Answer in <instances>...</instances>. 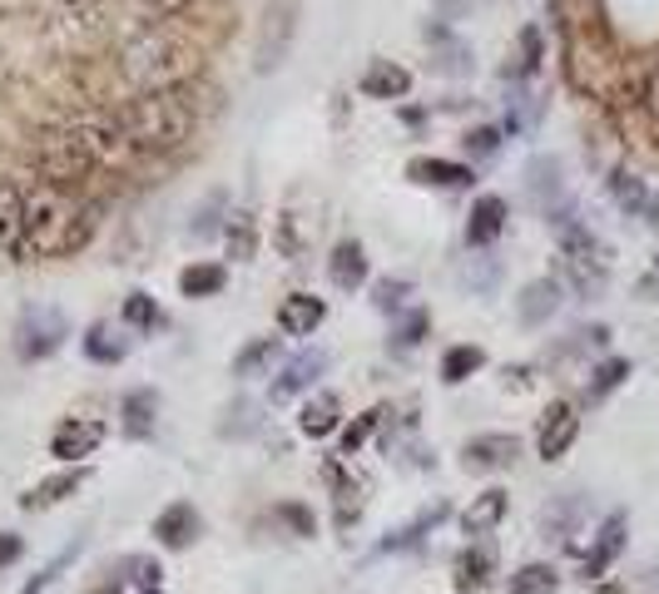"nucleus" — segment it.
I'll return each instance as SVG.
<instances>
[{"label":"nucleus","instance_id":"f257e3e1","mask_svg":"<svg viewBox=\"0 0 659 594\" xmlns=\"http://www.w3.org/2000/svg\"><path fill=\"white\" fill-rule=\"evenodd\" d=\"M105 204L85 189L65 184H35L25 189V238H31V263L35 258H75L89 248V238L99 233Z\"/></svg>","mask_w":659,"mask_h":594},{"label":"nucleus","instance_id":"f03ea898","mask_svg":"<svg viewBox=\"0 0 659 594\" xmlns=\"http://www.w3.org/2000/svg\"><path fill=\"white\" fill-rule=\"evenodd\" d=\"M204 70V54L194 40H184L169 25H149L140 31L124 50H119V75L134 95H154V89H189Z\"/></svg>","mask_w":659,"mask_h":594},{"label":"nucleus","instance_id":"7ed1b4c3","mask_svg":"<svg viewBox=\"0 0 659 594\" xmlns=\"http://www.w3.org/2000/svg\"><path fill=\"white\" fill-rule=\"evenodd\" d=\"M119 124L130 134L140 159H164V154L184 149L199 130V109L189 89H154V95H134L119 105Z\"/></svg>","mask_w":659,"mask_h":594},{"label":"nucleus","instance_id":"20e7f679","mask_svg":"<svg viewBox=\"0 0 659 594\" xmlns=\"http://www.w3.org/2000/svg\"><path fill=\"white\" fill-rule=\"evenodd\" d=\"M35 163H40L45 184H65V189H80V179L99 173L95 149L85 144V134H80L75 119H65V124H55V130L40 134V144H35Z\"/></svg>","mask_w":659,"mask_h":594},{"label":"nucleus","instance_id":"39448f33","mask_svg":"<svg viewBox=\"0 0 659 594\" xmlns=\"http://www.w3.org/2000/svg\"><path fill=\"white\" fill-rule=\"evenodd\" d=\"M65 337H70L65 313L35 303V307H25L21 323H15V352H21L25 362H45V356H55L65 347Z\"/></svg>","mask_w":659,"mask_h":594},{"label":"nucleus","instance_id":"423d86ee","mask_svg":"<svg viewBox=\"0 0 659 594\" xmlns=\"http://www.w3.org/2000/svg\"><path fill=\"white\" fill-rule=\"evenodd\" d=\"M292 35H298V0H268V11H263V31H259V54H253L259 75H273V70L288 60Z\"/></svg>","mask_w":659,"mask_h":594},{"label":"nucleus","instance_id":"0eeeda50","mask_svg":"<svg viewBox=\"0 0 659 594\" xmlns=\"http://www.w3.org/2000/svg\"><path fill=\"white\" fill-rule=\"evenodd\" d=\"M0 253L15 263H31V238H25V189L15 179H0Z\"/></svg>","mask_w":659,"mask_h":594},{"label":"nucleus","instance_id":"6e6552de","mask_svg":"<svg viewBox=\"0 0 659 594\" xmlns=\"http://www.w3.org/2000/svg\"><path fill=\"white\" fill-rule=\"evenodd\" d=\"M575 436H580V416H575L571 401H551L541 416V426H536V456L541 461H561L565 451L575 446Z\"/></svg>","mask_w":659,"mask_h":594},{"label":"nucleus","instance_id":"1a4fd4ad","mask_svg":"<svg viewBox=\"0 0 659 594\" xmlns=\"http://www.w3.org/2000/svg\"><path fill=\"white\" fill-rule=\"evenodd\" d=\"M99 441H105V422H95V416H65L50 436V456L75 465V461H85V456H95Z\"/></svg>","mask_w":659,"mask_h":594},{"label":"nucleus","instance_id":"9d476101","mask_svg":"<svg viewBox=\"0 0 659 594\" xmlns=\"http://www.w3.org/2000/svg\"><path fill=\"white\" fill-rule=\"evenodd\" d=\"M526 194L530 204L541 208L546 218L561 214L571 198H565V179H561V159H551V154H541V159H530L526 163Z\"/></svg>","mask_w":659,"mask_h":594},{"label":"nucleus","instance_id":"9b49d317","mask_svg":"<svg viewBox=\"0 0 659 594\" xmlns=\"http://www.w3.org/2000/svg\"><path fill=\"white\" fill-rule=\"evenodd\" d=\"M520 456V441L511 432H487V436H471L462 451L466 471H511Z\"/></svg>","mask_w":659,"mask_h":594},{"label":"nucleus","instance_id":"f8f14e48","mask_svg":"<svg viewBox=\"0 0 659 594\" xmlns=\"http://www.w3.org/2000/svg\"><path fill=\"white\" fill-rule=\"evenodd\" d=\"M506 218H511L506 198H501V194H481V198L471 204V214H466V248H481V253H487L491 243L506 233Z\"/></svg>","mask_w":659,"mask_h":594},{"label":"nucleus","instance_id":"ddd939ff","mask_svg":"<svg viewBox=\"0 0 659 594\" xmlns=\"http://www.w3.org/2000/svg\"><path fill=\"white\" fill-rule=\"evenodd\" d=\"M327 323V303L317 292H288L278 303V332L283 337H313Z\"/></svg>","mask_w":659,"mask_h":594},{"label":"nucleus","instance_id":"4468645a","mask_svg":"<svg viewBox=\"0 0 659 594\" xmlns=\"http://www.w3.org/2000/svg\"><path fill=\"white\" fill-rule=\"evenodd\" d=\"M561 303H565L561 278H536V282H526V288H520L516 317H520L526 327H546L555 313H561Z\"/></svg>","mask_w":659,"mask_h":594},{"label":"nucleus","instance_id":"2eb2a0df","mask_svg":"<svg viewBox=\"0 0 659 594\" xmlns=\"http://www.w3.org/2000/svg\"><path fill=\"white\" fill-rule=\"evenodd\" d=\"M407 179H411V184H422V189H471L476 184V169H471V163L422 154V159L407 163Z\"/></svg>","mask_w":659,"mask_h":594},{"label":"nucleus","instance_id":"dca6fc26","mask_svg":"<svg viewBox=\"0 0 659 594\" xmlns=\"http://www.w3.org/2000/svg\"><path fill=\"white\" fill-rule=\"evenodd\" d=\"M199 530H204L199 510L189 506V500H173V506L159 510V520H154V541H159L164 550H189V545L199 541Z\"/></svg>","mask_w":659,"mask_h":594},{"label":"nucleus","instance_id":"f3484780","mask_svg":"<svg viewBox=\"0 0 659 594\" xmlns=\"http://www.w3.org/2000/svg\"><path fill=\"white\" fill-rule=\"evenodd\" d=\"M323 372H327V356L323 352H298L288 367L278 372V381H273V391H268L273 407H283V401H292V397H303V391L313 387Z\"/></svg>","mask_w":659,"mask_h":594},{"label":"nucleus","instance_id":"a211bd4d","mask_svg":"<svg viewBox=\"0 0 659 594\" xmlns=\"http://www.w3.org/2000/svg\"><path fill=\"white\" fill-rule=\"evenodd\" d=\"M368 248L357 243V238H337L333 243V258H327V278H333V288L343 292H357L362 282H368Z\"/></svg>","mask_w":659,"mask_h":594},{"label":"nucleus","instance_id":"6ab92c4d","mask_svg":"<svg viewBox=\"0 0 659 594\" xmlns=\"http://www.w3.org/2000/svg\"><path fill=\"white\" fill-rule=\"evenodd\" d=\"M625 530H630V520L620 516V510L600 530H595V545H590V555H585V565H580L585 580H600V574L620 560V550H625Z\"/></svg>","mask_w":659,"mask_h":594},{"label":"nucleus","instance_id":"aec40b11","mask_svg":"<svg viewBox=\"0 0 659 594\" xmlns=\"http://www.w3.org/2000/svg\"><path fill=\"white\" fill-rule=\"evenodd\" d=\"M323 475H327V486H333V500H337V525L347 530L357 516H362V496H368V481H362V475H352L343 461H327Z\"/></svg>","mask_w":659,"mask_h":594},{"label":"nucleus","instance_id":"412c9836","mask_svg":"<svg viewBox=\"0 0 659 594\" xmlns=\"http://www.w3.org/2000/svg\"><path fill=\"white\" fill-rule=\"evenodd\" d=\"M427 40H432V70L436 75H471V45L462 35H452L446 25H427Z\"/></svg>","mask_w":659,"mask_h":594},{"label":"nucleus","instance_id":"4be33fe9","mask_svg":"<svg viewBox=\"0 0 659 594\" xmlns=\"http://www.w3.org/2000/svg\"><path fill=\"white\" fill-rule=\"evenodd\" d=\"M298 432H303L308 441H323V436L343 432V401H337V391H317V397L303 401V411H298Z\"/></svg>","mask_w":659,"mask_h":594},{"label":"nucleus","instance_id":"5701e85b","mask_svg":"<svg viewBox=\"0 0 659 594\" xmlns=\"http://www.w3.org/2000/svg\"><path fill=\"white\" fill-rule=\"evenodd\" d=\"M610 194H615V204L625 208V214L655 218V223H659V194H655V184H649V179H639V173H630V169H615V179H610Z\"/></svg>","mask_w":659,"mask_h":594},{"label":"nucleus","instance_id":"b1692460","mask_svg":"<svg viewBox=\"0 0 659 594\" xmlns=\"http://www.w3.org/2000/svg\"><path fill=\"white\" fill-rule=\"evenodd\" d=\"M85 481H89V465H70V471H60V475H45L31 496H21V510H50V506H60V500H70L80 486H85Z\"/></svg>","mask_w":659,"mask_h":594},{"label":"nucleus","instance_id":"393cba45","mask_svg":"<svg viewBox=\"0 0 659 594\" xmlns=\"http://www.w3.org/2000/svg\"><path fill=\"white\" fill-rule=\"evenodd\" d=\"M357 89H362L368 99H407L411 75L397 65V60H372V65L362 70V80H357Z\"/></svg>","mask_w":659,"mask_h":594},{"label":"nucleus","instance_id":"a878e982","mask_svg":"<svg viewBox=\"0 0 659 594\" xmlns=\"http://www.w3.org/2000/svg\"><path fill=\"white\" fill-rule=\"evenodd\" d=\"M85 356L89 362H99V367H115V362H124L130 356V327L124 323H89L85 332Z\"/></svg>","mask_w":659,"mask_h":594},{"label":"nucleus","instance_id":"bb28decb","mask_svg":"<svg viewBox=\"0 0 659 594\" xmlns=\"http://www.w3.org/2000/svg\"><path fill=\"white\" fill-rule=\"evenodd\" d=\"M224 243H228V258H233V263L259 258V218H253V208H228Z\"/></svg>","mask_w":659,"mask_h":594},{"label":"nucleus","instance_id":"cd10ccee","mask_svg":"<svg viewBox=\"0 0 659 594\" xmlns=\"http://www.w3.org/2000/svg\"><path fill=\"white\" fill-rule=\"evenodd\" d=\"M496 574V550L491 545H471L456 555V594H481Z\"/></svg>","mask_w":659,"mask_h":594},{"label":"nucleus","instance_id":"c85d7f7f","mask_svg":"<svg viewBox=\"0 0 659 594\" xmlns=\"http://www.w3.org/2000/svg\"><path fill=\"white\" fill-rule=\"evenodd\" d=\"M506 510H511V496L491 486V490H481V496L462 510V530H466V535H491V530L506 520Z\"/></svg>","mask_w":659,"mask_h":594},{"label":"nucleus","instance_id":"c756f323","mask_svg":"<svg viewBox=\"0 0 659 594\" xmlns=\"http://www.w3.org/2000/svg\"><path fill=\"white\" fill-rule=\"evenodd\" d=\"M119 416H124V436L144 441V436L154 432V416H159V391H154V387L124 391V401H119Z\"/></svg>","mask_w":659,"mask_h":594},{"label":"nucleus","instance_id":"7c9ffc66","mask_svg":"<svg viewBox=\"0 0 659 594\" xmlns=\"http://www.w3.org/2000/svg\"><path fill=\"white\" fill-rule=\"evenodd\" d=\"M273 243H278V253L288 263H303L308 258V248H313V218H303V214H278V223H273Z\"/></svg>","mask_w":659,"mask_h":594},{"label":"nucleus","instance_id":"2f4dec72","mask_svg":"<svg viewBox=\"0 0 659 594\" xmlns=\"http://www.w3.org/2000/svg\"><path fill=\"white\" fill-rule=\"evenodd\" d=\"M541 60H546V35H541V25H526L516 35V54L501 65V80H530L541 70Z\"/></svg>","mask_w":659,"mask_h":594},{"label":"nucleus","instance_id":"473e14b6","mask_svg":"<svg viewBox=\"0 0 659 594\" xmlns=\"http://www.w3.org/2000/svg\"><path fill=\"white\" fill-rule=\"evenodd\" d=\"M446 516H452V506H446V500H436V506H427V510H417V520H407V525H402V530H397V535H387V541H382V545H378V550H382V555H392V550H411V545L422 541L427 530H436V525H442V520H446Z\"/></svg>","mask_w":659,"mask_h":594},{"label":"nucleus","instance_id":"72a5a7b5","mask_svg":"<svg viewBox=\"0 0 659 594\" xmlns=\"http://www.w3.org/2000/svg\"><path fill=\"white\" fill-rule=\"evenodd\" d=\"M224 282H228L224 263H189V268L179 272V292H184V298H218Z\"/></svg>","mask_w":659,"mask_h":594},{"label":"nucleus","instance_id":"f704fd0d","mask_svg":"<svg viewBox=\"0 0 659 594\" xmlns=\"http://www.w3.org/2000/svg\"><path fill=\"white\" fill-rule=\"evenodd\" d=\"M481 367H487V352H481L476 342L446 347V356H442V381H446V387H462V381L476 377Z\"/></svg>","mask_w":659,"mask_h":594},{"label":"nucleus","instance_id":"c9c22d12","mask_svg":"<svg viewBox=\"0 0 659 594\" xmlns=\"http://www.w3.org/2000/svg\"><path fill=\"white\" fill-rule=\"evenodd\" d=\"M119 323L134 327V332H154V327H164L169 317H164V307L154 303L149 292H130V298H124V313H119Z\"/></svg>","mask_w":659,"mask_h":594},{"label":"nucleus","instance_id":"e433bc0d","mask_svg":"<svg viewBox=\"0 0 659 594\" xmlns=\"http://www.w3.org/2000/svg\"><path fill=\"white\" fill-rule=\"evenodd\" d=\"M561 590V574H555V565H520L516 574H511V594H555Z\"/></svg>","mask_w":659,"mask_h":594},{"label":"nucleus","instance_id":"4c0bfd02","mask_svg":"<svg viewBox=\"0 0 659 594\" xmlns=\"http://www.w3.org/2000/svg\"><path fill=\"white\" fill-rule=\"evenodd\" d=\"M382 416H387V407H372V411H362L357 422H347L343 436H337V456H357V451H362V446H368V436L382 426Z\"/></svg>","mask_w":659,"mask_h":594},{"label":"nucleus","instance_id":"58836bf2","mask_svg":"<svg viewBox=\"0 0 659 594\" xmlns=\"http://www.w3.org/2000/svg\"><path fill=\"white\" fill-rule=\"evenodd\" d=\"M427 332H432V313H427V307H407L402 323L392 327V352H411Z\"/></svg>","mask_w":659,"mask_h":594},{"label":"nucleus","instance_id":"ea45409f","mask_svg":"<svg viewBox=\"0 0 659 594\" xmlns=\"http://www.w3.org/2000/svg\"><path fill=\"white\" fill-rule=\"evenodd\" d=\"M407 298H411V278H378L372 282V307L387 317L407 313Z\"/></svg>","mask_w":659,"mask_h":594},{"label":"nucleus","instance_id":"a19ab883","mask_svg":"<svg viewBox=\"0 0 659 594\" xmlns=\"http://www.w3.org/2000/svg\"><path fill=\"white\" fill-rule=\"evenodd\" d=\"M273 356H278V337H253V342L233 356V377H259Z\"/></svg>","mask_w":659,"mask_h":594},{"label":"nucleus","instance_id":"79ce46f5","mask_svg":"<svg viewBox=\"0 0 659 594\" xmlns=\"http://www.w3.org/2000/svg\"><path fill=\"white\" fill-rule=\"evenodd\" d=\"M501 134H506V130H496V124H476V130L462 134V149H466V159H471V169H476V163H487V159H496Z\"/></svg>","mask_w":659,"mask_h":594},{"label":"nucleus","instance_id":"37998d69","mask_svg":"<svg viewBox=\"0 0 659 594\" xmlns=\"http://www.w3.org/2000/svg\"><path fill=\"white\" fill-rule=\"evenodd\" d=\"M184 5H189V0H124V11H130V21H140V31L173 21Z\"/></svg>","mask_w":659,"mask_h":594},{"label":"nucleus","instance_id":"c03bdc74","mask_svg":"<svg viewBox=\"0 0 659 594\" xmlns=\"http://www.w3.org/2000/svg\"><path fill=\"white\" fill-rule=\"evenodd\" d=\"M218 218H228V198L224 194H208L204 204L194 208V218H189V238H214L218 228H224Z\"/></svg>","mask_w":659,"mask_h":594},{"label":"nucleus","instance_id":"a18cd8bd","mask_svg":"<svg viewBox=\"0 0 659 594\" xmlns=\"http://www.w3.org/2000/svg\"><path fill=\"white\" fill-rule=\"evenodd\" d=\"M625 377H630V362H625V356H610V362H600V367L590 372V387H585V397H590V401L610 397V391H615Z\"/></svg>","mask_w":659,"mask_h":594},{"label":"nucleus","instance_id":"49530a36","mask_svg":"<svg viewBox=\"0 0 659 594\" xmlns=\"http://www.w3.org/2000/svg\"><path fill=\"white\" fill-rule=\"evenodd\" d=\"M273 520H283V525H288L292 535H303V541L317 535V516L303 506V500H283V506H273Z\"/></svg>","mask_w":659,"mask_h":594},{"label":"nucleus","instance_id":"de8ad7c7","mask_svg":"<svg viewBox=\"0 0 659 594\" xmlns=\"http://www.w3.org/2000/svg\"><path fill=\"white\" fill-rule=\"evenodd\" d=\"M530 124H536V99H530L526 89H516V95L506 99V134H526Z\"/></svg>","mask_w":659,"mask_h":594},{"label":"nucleus","instance_id":"09e8293b","mask_svg":"<svg viewBox=\"0 0 659 594\" xmlns=\"http://www.w3.org/2000/svg\"><path fill=\"white\" fill-rule=\"evenodd\" d=\"M496 258H491V253H481V258H471L466 263V278H471V288H481V292H491L496 288Z\"/></svg>","mask_w":659,"mask_h":594},{"label":"nucleus","instance_id":"8fccbe9b","mask_svg":"<svg viewBox=\"0 0 659 594\" xmlns=\"http://www.w3.org/2000/svg\"><path fill=\"white\" fill-rule=\"evenodd\" d=\"M21 555H25V541H21V535H15V530H0V570H11Z\"/></svg>","mask_w":659,"mask_h":594},{"label":"nucleus","instance_id":"3c124183","mask_svg":"<svg viewBox=\"0 0 659 594\" xmlns=\"http://www.w3.org/2000/svg\"><path fill=\"white\" fill-rule=\"evenodd\" d=\"M506 387L526 391V387H530V367H506Z\"/></svg>","mask_w":659,"mask_h":594},{"label":"nucleus","instance_id":"603ef678","mask_svg":"<svg viewBox=\"0 0 659 594\" xmlns=\"http://www.w3.org/2000/svg\"><path fill=\"white\" fill-rule=\"evenodd\" d=\"M649 105H655V114H659V65H655V80H649Z\"/></svg>","mask_w":659,"mask_h":594},{"label":"nucleus","instance_id":"864d4df0","mask_svg":"<svg viewBox=\"0 0 659 594\" xmlns=\"http://www.w3.org/2000/svg\"><path fill=\"white\" fill-rule=\"evenodd\" d=\"M95 594H124V590H119V584H115V580H109V584H99V590H95Z\"/></svg>","mask_w":659,"mask_h":594},{"label":"nucleus","instance_id":"5fc2aeb1","mask_svg":"<svg viewBox=\"0 0 659 594\" xmlns=\"http://www.w3.org/2000/svg\"><path fill=\"white\" fill-rule=\"evenodd\" d=\"M60 5H89V0H60Z\"/></svg>","mask_w":659,"mask_h":594},{"label":"nucleus","instance_id":"6e6d98bb","mask_svg":"<svg viewBox=\"0 0 659 594\" xmlns=\"http://www.w3.org/2000/svg\"><path fill=\"white\" fill-rule=\"evenodd\" d=\"M606 594H625V590H615V584H606Z\"/></svg>","mask_w":659,"mask_h":594},{"label":"nucleus","instance_id":"4d7b16f0","mask_svg":"<svg viewBox=\"0 0 659 594\" xmlns=\"http://www.w3.org/2000/svg\"><path fill=\"white\" fill-rule=\"evenodd\" d=\"M140 594H164V590H159V584H154V590H140Z\"/></svg>","mask_w":659,"mask_h":594}]
</instances>
